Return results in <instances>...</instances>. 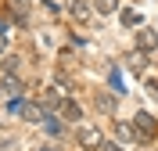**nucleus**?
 <instances>
[{"instance_id": "ddd939ff", "label": "nucleus", "mask_w": 158, "mask_h": 151, "mask_svg": "<svg viewBox=\"0 0 158 151\" xmlns=\"http://www.w3.org/2000/svg\"><path fill=\"white\" fill-rule=\"evenodd\" d=\"M115 141L118 144H129V141H133V126H129L126 119H115Z\"/></svg>"}, {"instance_id": "dca6fc26", "label": "nucleus", "mask_w": 158, "mask_h": 151, "mask_svg": "<svg viewBox=\"0 0 158 151\" xmlns=\"http://www.w3.org/2000/svg\"><path fill=\"white\" fill-rule=\"evenodd\" d=\"M108 83H111V90H115L118 97H122V94H126V83H122V72H118V65H115V69L108 72Z\"/></svg>"}, {"instance_id": "f257e3e1", "label": "nucleus", "mask_w": 158, "mask_h": 151, "mask_svg": "<svg viewBox=\"0 0 158 151\" xmlns=\"http://www.w3.org/2000/svg\"><path fill=\"white\" fill-rule=\"evenodd\" d=\"M129 126H133V141H140V144H148V141L158 137V119L151 115V111H144V108L129 119Z\"/></svg>"}, {"instance_id": "a211bd4d", "label": "nucleus", "mask_w": 158, "mask_h": 151, "mask_svg": "<svg viewBox=\"0 0 158 151\" xmlns=\"http://www.w3.org/2000/svg\"><path fill=\"white\" fill-rule=\"evenodd\" d=\"M97 151H122V144H118V141H104Z\"/></svg>"}, {"instance_id": "6ab92c4d", "label": "nucleus", "mask_w": 158, "mask_h": 151, "mask_svg": "<svg viewBox=\"0 0 158 151\" xmlns=\"http://www.w3.org/2000/svg\"><path fill=\"white\" fill-rule=\"evenodd\" d=\"M11 50V40H7V32H0V54H7Z\"/></svg>"}, {"instance_id": "9d476101", "label": "nucleus", "mask_w": 158, "mask_h": 151, "mask_svg": "<svg viewBox=\"0 0 158 151\" xmlns=\"http://www.w3.org/2000/svg\"><path fill=\"white\" fill-rule=\"evenodd\" d=\"M94 108H97L101 115H115V108H118V97H115V94H108V90H101L97 97H94Z\"/></svg>"}, {"instance_id": "2eb2a0df", "label": "nucleus", "mask_w": 158, "mask_h": 151, "mask_svg": "<svg viewBox=\"0 0 158 151\" xmlns=\"http://www.w3.org/2000/svg\"><path fill=\"white\" fill-rule=\"evenodd\" d=\"M0 72H15V76H18V72H22V58H18V54H4Z\"/></svg>"}, {"instance_id": "412c9836", "label": "nucleus", "mask_w": 158, "mask_h": 151, "mask_svg": "<svg viewBox=\"0 0 158 151\" xmlns=\"http://www.w3.org/2000/svg\"><path fill=\"white\" fill-rule=\"evenodd\" d=\"M22 4H32V0H22Z\"/></svg>"}, {"instance_id": "6e6552de", "label": "nucleus", "mask_w": 158, "mask_h": 151, "mask_svg": "<svg viewBox=\"0 0 158 151\" xmlns=\"http://www.w3.org/2000/svg\"><path fill=\"white\" fill-rule=\"evenodd\" d=\"M40 126H43L47 137H65V119H61L58 111H47V115L40 119Z\"/></svg>"}, {"instance_id": "f8f14e48", "label": "nucleus", "mask_w": 158, "mask_h": 151, "mask_svg": "<svg viewBox=\"0 0 158 151\" xmlns=\"http://www.w3.org/2000/svg\"><path fill=\"white\" fill-rule=\"evenodd\" d=\"M43 115H47V111L40 108V101H25V108H22V119L25 122H40Z\"/></svg>"}, {"instance_id": "f03ea898", "label": "nucleus", "mask_w": 158, "mask_h": 151, "mask_svg": "<svg viewBox=\"0 0 158 151\" xmlns=\"http://www.w3.org/2000/svg\"><path fill=\"white\" fill-rule=\"evenodd\" d=\"M76 144L86 151H97L101 144H104V133H101V126H94V122H79L76 126Z\"/></svg>"}, {"instance_id": "423d86ee", "label": "nucleus", "mask_w": 158, "mask_h": 151, "mask_svg": "<svg viewBox=\"0 0 158 151\" xmlns=\"http://www.w3.org/2000/svg\"><path fill=\"white\" fill-rule=\"evenodd\" d=\"M61 101H65V90H61V86H47V90L40 94V108L43 111H58Z\"/></svg>"}, {"instance_id": "1a4fd4ad", "label": "nucleus", "mask_w": 158, "mask_h": 151, "mask_svg": "<svg viewBox=\"0 0 158 151\" xmlns=\"http://www.w3.org/2000/svg\"><path fill=\"white\" fill-rule=\"evenodd\" d=\"M118 18H122V25H126V29H140V25H148L140 7H118Z\"/></svg>"}, {"instance_id": "aec40b11", "label": "nucleus", "mask_w": 158, "mask_h": 151, "mask_svg": "<svg viewBox=\"0 0 158 151\" xmlns=\"http://www.w3.org/2000/svg\"><path fill=\"white\" fill-rule=\"evenodd\" d=\"M40 151H54V148H40Z\"/></svg>"}, {"instance_id": "9b49d317", "label": "nucleus", "mask_w": 158, "mask_h": 151, "mask_svg": "<svg viewBox=\"0 0 158 151\" xmlns=\"http://www.w3.org/2000/svg\"><path fill=\"white\" fill-rule=\"evenodd\" d=\"M65 7H69V15L76 22H86V15L94 11V4H90V0H65Z\"/></svg>"}, {"instance_id": "7ed1b4c3", "label": "nucleus", "mask_w": 158, "mask_h": 151, "mask_svg": "<svg viewBox=\"0 0 158 151\" xmlns=\"http://www.w3.org/2000/svg\"><path fill=\"white\" fill-rule=\"evenodd\" d=\"M25 94V79L15 72H0V97H22Z\"/></svg>"}, {"instance_id": "20e7f679", "label": "nucleus", "mask_w": 158, "mask_h": 151, "mask_svg": "<svg viewBox=\"0 0 158 151\" xmlns=\"http://www.w3.org/2000/svg\"><path fill=\"white\" fill-rule=\"evenodd\" d=\"M126 69H133L137 76H144V72L151 69V54H148V50H140V47L126 50Z\"/></svg>"}, {"instance_id": "f3484780", "label": "nucleus", "mask_w": 158, "mask_h": 151, "mask_svg": "<svg viewBox=\"0 0 158 151\" xmlns=\"http://www.w3.org/2000/svg\"><path fill=\"white\" fill-rule=\"evenodd\" d=\"M40 11H43V15H47V18H58V4H50V0H43V4H40Z\"/></svg>"}, {"instance_id": "39448f33", "label": "nucleus", "mask_w": 158, "mask_h": 151, "mask_svg": "<svg viewBox=\"0 0 158 151\" xmlns=\"http://www.w3.org/2000/svg\"><path fill=\"white\" fill-rule=\"evenodd\" d=\"M58 115H61L65 122H76V126H79V122H83V104H79L76 97H69V94H65V101H61Z\"/></svg>"}, {"instance_id": "4468645a", "label": "nucleus", "mask_w": 158, "mask_h": 151, "mask_svg": "<svg viewBox=\"0 0 158 151\" xmlns=\"http://www.w3.org/2000/svg\"><path fill=\"white\" fill-rule=\"evenodd\" d=\"M90 4H94L97 15H118V7H122L118 0H90Z\"/></svg>"}, {"instance_id": "0eeeda50", "label": "nucleus", "mask_w": 158, "mask_h": 151, "mask_svg": "<svg viewBox=\"0 0 158 151\" xmlns=\"http://www.w3.org/2000/svg\"><path fill=\"white\" fill-rule=\"evenodd\" d=\"M133 40H137V47H140V50H148V54H155V50H158V32L151 29V25H140Z\"/></svg>"}]
</instances>
